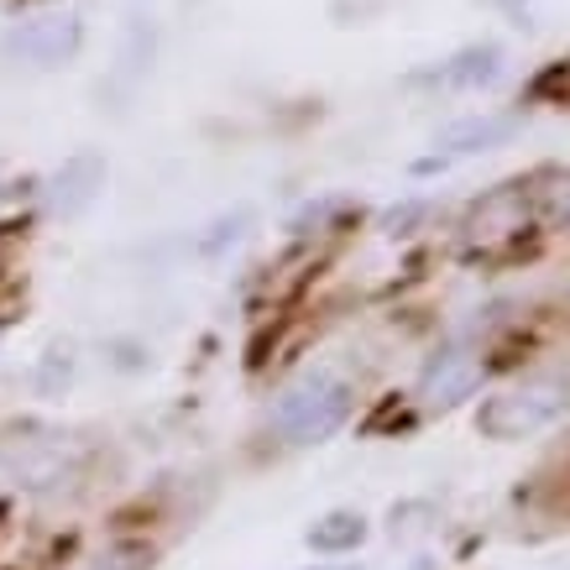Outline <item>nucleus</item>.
<instances>
[{"label":"nucleus","mask_w":570,"mask_h":570,"mask_svg":"<svg viewBox=\"0 0 570 570\" xmlns=\"http://www.w3.org/2000/svg\"><path fill=\"white\" fill-rule=\"evenodd\" d=\"M362 539H366V519H362V513L335 508V513H325V519L304 534V544H309L314 554H346V550H356Z\"/></svg>","instance_id":"nucleus-11"},{"label":"nucleus","mask_w":570,"mask_h":570,"mask_svg":"<svg viewBox=\"0 0 570 570\" xmlns=\"http://www.w3.org/2000/svg\"><path fill=\"white\" fill-rule=\"evenodd\" d=\"M85 48V21L63 11V17H32L0 37V58H11L21 69H63Z\"/></svg>","instance_id":"nucleus-4"},{"label":"nucleus","mask_w":570,"mask_h":570,"mask_svg":"<svg viewBox=\"0 0 570 570\" xmlns=\"http://www.w3.org/2000/svg\"><path fill=\"white\" fill-rule=\"evenodd\" d=\"M246 225H252V209H236V215H220V220L209 225L205 236H199V246H194V252H199V257H220L225 246H236L246 236Z\"/></svg>","instance_id":"nucleus-14"},{"label":"nucleus","mask_w":570,"mask_h":570,"mask_svg":"<svg viewBox=\"0 0 570 570\" xmlns=\"http://www.w3.org/2000/svg\"><path fill=\"white\" fill-rule=\"evenodd\" d=\"M79 570H153V550H147V544H131V539H116V544H105V550Z\"/></svg>","instance_id":"nucleus-13"},{"label":"nucleus","mask_w":570,"mask_h":570,"mask_svg":"<svg viewBox=\"0 0 570 570\" xmlns=\"http://www.w3.org/2000/svg\"><path fill=\"white\" fill-rule=\"evenodd\" d=\"M523 215H529L523 194L519 189H502V194H492V199H482V205H476V215H471V236H476V242H502V236L523 230Z\"/></svg>","instance_id":"nucleus-10"},{"label":"nucleus","mask_w":570,"mask_h":570,"mask_svg":"<svg viewBox=\"0 0 570 570\" xmlns=\"http://www.w3.org/2000/svg\"><path fill=\"white\" fill-rule=\"evenodd\" d=\"M519 131V116H466V121H450L440 137H434V153L419 163V174H434V168H445L455 157H471V153H492L502 141Z\"/></svg>","instance_id":"nucleus-7"},{"label":"nucleus","mask_w":570,"mask_h":570,"mask_svg":"<svg viewBox=\"0 0 570 570\" xmlns=\"http://www.w3.org/2000/svg\"><path fill=\"white\" fill-rule=\"evenodd\" d=\"M304 570H362V566H304Z\"/></svg>","instance_id":"nucleus-17"},{"label":"nucleus","mask_w":570,"mask_h":570,"mask_svg":"<svg viewBox=\"0 0 570 570\" xmlns=\"http://www.w3.org/2000/svg\"><path fill=\"white\" fill-rule=\"evenodd\" d=\"M544 220H550V225H570V178H560L554 189H544Z\"/></svg>","instance_id":"nucleus-15"},{"label":"nucleus","mask_w":570,"mask_h":570,"mask_svg":"<svg viewBox=\"0 0 570 570\" xmlns=\"http://www.w3.org/2000/svg\"><path fill=\"white\" fill-rule=\"evenodd\" d=\"M554 85H560V95H566V100H570V58H566V69L554 73Z\"/></svg>","instance_id":"nucleus-16"},{"label":"nucleus","mask_w":570,"mask_h":570,"mask_svg":"<svg viewBox=\"0 0 570 570\" xmlns=\"http://www.w3.org/2000/svg\"><path fill=\"white\" fill-rule=\"evenodd\" d=\"M73 440L52 424H11L0 430V476L17 487H58L73 471Z\"/></svg>","instance_id":"nucleus-3"},{"label":"nucleus","mask_w":570,"mask_h":570,"mask_svg":"<svg viewBox=\"0 0 570 570\" xmlns=\"http://www.w3.org/2000/svg\"><path fill=\"white\" fill-rule=\"evenodd\" d=\"M351 382L330 366H309L304 377H294L277 393L273 430L283 434V445H320L351 419Z\"/></svg>","instance_id":"nucleus-1"},{"label":"nucleus","mask_w":570,"mask_h":570,"mask_svg":"<svg viewBox=\"0 0 570 570\" xmlns=\"http://www.w3.org/2000/svg\"><path fill=\"white\" fill-rule=\"evenodd\" d=\"M153 58H157V21L153 17H131L121 32V52H116V85L131 95V89L153 73Z\"/></svg>","instance_id":"nucleus-9"},{"label":"nucleus","mask_w":570,"mask_h":570,"mask_svg":"<svg viewBox=\"0 0 570 570\" xmlns=\"http://www.w3.org/2000/svg\"><path fill=\"white\" fill-rule=\"evenodd\" d=\"M105 178H110V163H105L100 147H79V153H69L48 174V184H42V209L63 225L79 220V215H89V209L100 205Z\"/></svg>","instance_id":"nucleus-5"},{"label":"nucleus","mask_w":570,"mask_h":570,"mask_svg":"<svg viewBox=\"0 0 570 570\" xmlns=\"http://www.w3.org/2000/svg\"><path fill=\"white\" fill-rule=\"evenodd\" d=\"M498 73H502V48L498 42H471V48L450 52L440 69L414 73V79L419 85H434V89H450V95H466V89L498 85Z\"/></svg>","instance_id":"nucleus-8"},{"label":"nucleus","mask_w":570,"mask_h":570,"mask_svg":"<svg viewBox=\"0 0 570 570\" xmlns=\"http://www.w3.org/2000/svg\"><path fill=\"white\" fill-rule=\"evenodd\" d=\"M566 409H570V382L560 372H534V377L487 397L482 414H476V430L487 440H529V434L550 430Z\"/></svg>","instance_id":"nucleus-2"},{"label":"nucleus","mask_w":570,"mask_h":570,"mask_svg":"<svg viewBox=\"0 0 570 570\" xmlns=\"http://www.w3.org/2000/svg\"><path fill=\"white\" fill-rule=\"evenodd\" d=\"M476 382H482V356H476V346H466V341H450V346H440L424 362V372H419V403L430 409V414H445V409H455V403H466L471 393H476Z\"/></svg>","instance_id":"nucleus-6"},{"label":"nucleus","mask_w":570,"mask_h":570,"mask_svg":"<svg viewBox=\"0 0 570 570\" xmlns=\"http://www.w3.org/2000/svg\"><path fill=\"white\" fill-rule=\"evenodd\" d=\"M73 346L69 341H52L42 356H37V366H32V393L37 397H63L69 393V382H73Z\"/></svg>","instance_id":"nucleus-12"}]
</instances>
